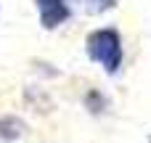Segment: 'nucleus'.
Segmentation results:
<instances>
[{
	"label": "nucleus",
	"instance_id": "nucleus-6",
	"mask_svg": "<svg viewBox=\"0 0 151 143\" xmlns=\"http://www.w3.org/2000/svg\"><path fill=\"white\" fill-rule=\"evenodd\" d=\"M149 143H151V135H149Z\"/></svg>",
	"mask_w": 151,
	"mask_h": 143
},
{
	"label": "nucleus",
	"instance_id": "nucleus-1",
	"mask_svg": "<svg viewBox=\"0 0 151 143\" xmlns=\"http://www.w3.org/2000/svg\"><path fill=\"white\" fill-rule=\"evenodd\" d=\"M85 50L88 56L104 66L106 74H117L119 66H122V40H119V32L106 27V29H96L88 34L85 40Z\"/></svg>",
	"mask_w": 151,
	"mask_h": 143
},
{
	"label": "nucleus",
	"instance_id": "nucleus-3",
	"mask_svg": "<svg viewBox=\"0 0 151 143\" xmlns=\"http://www.w3.org/2000/svg\"><path fill=\"white\" fill-rule=\"evenodd\" d=\"M27 125L19 117H0V143H16L24 138Z\"/></svg>",
	"mask_w": 151,
	"mask_h": 143
},
{
	"label": "nucleus",
	"instance_id": "nucleus-4",
	"mask_svg": "<svg viewBox=\"0 0 151 143\" xmlns=\"http://www.w3.org/2000/svg\"><path fill=\"white\" fill-rule=\"evenodd\" d=\"M74 3L90 16H101V13H106L117 5V0H74Z\"/></svg>",
	"mask_w": 151,
	"mask_h": 143
},
{
	"label": "nucleus",
	"instance_id": "nucleus-5",
	"mask_svg": "<svg viewBox=\"0 0 151 143\" xmlns=\"http://www.w3.org/2000/svg\"><path fill=\"white\" fill-rule=\"evenodd\" d=\"M85 106H88L90 114H104V111H106V98H104L98 90H90V93L85 96Z\"/></svg>",
	"mask_w": 151,
	"mask_h": 143
},
{
	"label": "nucleus",
	"instance_id": "nucleus-2",
	"mask_svg": "<svg viewBox=\"0 0 151 143\" xmlns=\"http://www.w3.org/2000/svg\"><path fill=\"white\" fill-rule=\"evenodd\" d=\"M35 5H37V16H40L42 29H58L72 13L66 0H35Z\"/></svg>",
	"mask_w": 151,
	"mask_h": 143
}]
</instances>
